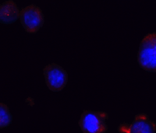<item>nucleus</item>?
I'll use <instances>...</instances> for the list:
<instances>
[{
  "mask_svg": "<svg viewBox=\"0 0 156 133\" xmlns=\"http://www.w3.org/2000/svg\"><path fill=\"white\" fill-rule=\"evenodd\" d=\"M108 118V114L105 111L84 110L78 124L83 133H105L108 128L105 124Z\"/></svg>",
  "mask_w": 156,
  "mask_h": 133,
  "instance_id": "f03ea898",
  "label": "nucleus"
},
{
  "mask_svg": "<svg viewBox=\"0 0 156 133\" xmlns=\"http://www.w3.org/2000/svg\"><path fill=\"white\" fill-rule=\"evenodd\" d=\"M45 84L52 92H60L66 87L68 82V73L62 66L51 63L43 69Z\"/></svg>",
  "mask_w": 156,
  "mask_h": 133,
  "instance_id": "20e7f679",
  "label": "nucleus"
},
{
  "mask_svg": "<svg viewBox=\"0 0 156 133\" xmlns=\"http://www.w3.org/2000/svg\"><path fill=\"white\" fill-rule=\"evenodd\" d=\"M20 10L13 0H8L0 5V23L8 25L20 19Z\"/></svg>",
  "mask_w": 156,
  "mask_h": 133,
  "instance_id": "423d86ee",
  "label": "nucleus"
},
{
  "mask_svg": "<svg viewBox=\"0 0 156 133\" xmlns=\"http://www.w3.org/2000/svg\"><path fill=\"white\" fill-rule=\"evenodd\" d=\"M12 121V116L6 104L0 103V128H6Z\"/></svg>",
  "mask_w": 156,
  "mask_h": 133,
  "instance_id": "0eeeda50",
  "label": "nucleus"
},
{
  "mask_svg": "<svg viewBox=\"0 0 156 133\" xmlns=\"http://www.w3.org/2000/svg\"><path fill=\"white\" fill-rule=\"evenodd\" d=\"M137 62L144 71L156 73V32L148 33L141 40Z\"/></svg>",
  "mask_w": 156,
  "mask_h": 133,
  "instance_id": "f257e3e1",
  "label": "nucleus"
},
{
  "mask_svg": "<svg viewBox=\"0 0 156 133\" xmlns=\"http://www.w3.org/2000/svg\"><path fill=\"white\" fill-rule=\"evenodd\" d=\"M119 133H155L156 123L149 119L147 114H138L132 123H122L118 127Z\"/></svg>",
  "mask_w": 156,
  "mask_h": 133,
  "instance_id": "39448f33",
  "label": "nucleus"
},
{
  "mask_svg": "<svg viewBox=\"0 0 156 133\" xmlns=\"http://www.w3.org/2000/svg\"><path fill=\"white\" fill-rule=\"evenodd\" d=\"M44 16L41 8L34 4L23 8L20 13V20L25 31L29 34H36L42 27Z\"/></svg>",
  "mask_w": 156,
  "mask_h": 133,
  "instance_id": "7ed1b4c3",
  "label": "nucleus"
}]
</instances>
